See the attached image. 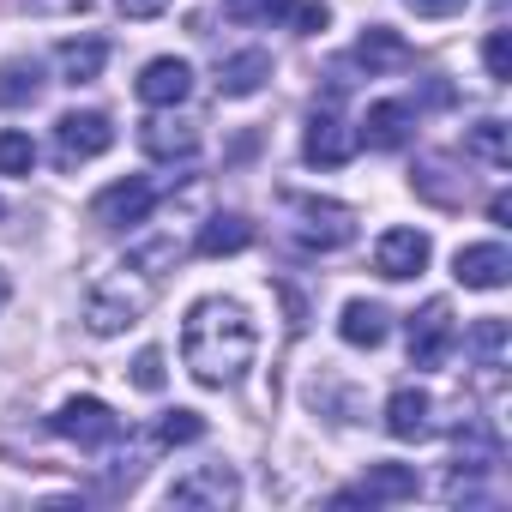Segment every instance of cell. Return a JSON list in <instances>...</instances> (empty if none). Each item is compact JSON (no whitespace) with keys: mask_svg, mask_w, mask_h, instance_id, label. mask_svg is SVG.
Segmentation results:
<instances>
[{"mask_svg":"<svg viewBox=\"0 0 512 512\" xmlns=\"http://www.w3.org/2000/svg\"><path fill=\"white\" fill-rule=\"evenodd\" d=\"M109 145H115V121L103 109H67L55 121V163L61 169H79V163L103 157Z\"/></svg>","mask_w":512,"mask_h":512,"instance_id":"4","label":"cell"},{"mask_svg":"<svg viewBox=\"0 0 512 512\" xmlns=\"http://www.w3.org/2000/svg\"><path fill=\"white\" fill-rule=\"evenodd\" d=\"M199 434H205L199 410H163V422H157V446H193Z\"/></svg>","mask_w":512,"mask_h":512,"instance_id":"29","label":"cell"},{"mask_svg":"<svg viewBox=\"0 0 512 512\" xmlns=\"http://www.w3.org/2000/svg\"><path fill=\"white\" fill-rule=\"evenodd\" d=\"M464 151L482 157L488 169H506V163H512V133H506V121H500V115H482L476 127H464Z\"/></svg>","mask_w":512,"mask_h":512,"instance_id":"23","label":"cell"},{"mask_svg":"<svg viewBox=\"0 0 512 512\" xmlns=\"http://www.w3.org/2000/svg\"><path fill=\"white\" fill-rule=\"evenodd\" d=\"M410 133H416V103L386 97V103H368V115H362V127H356V145L398 151V145H410Z\"/></svg>","mask_w":512,"mask_h":512,"instance_id":"14","label":"cell"},{"mask_svg":"<svg viewBox=\"0 0 512 512\" xmlns=\"http://www.w3.org/2000/svg\"><path fill=\"white\" fill-rule=\"evenodd\" d=\"M241 247H253V223L241 211H217V217L199 223L193 253H205V260H223V253H241Z\"/></svg>","mask_w":512,"mask_h":512,"instance_id":"21","label":"cell"},{"mask_svg":"<svg viewBox=\"0 0 512 512\" xmlns=\"http://www.w3.org/2000/svg\"><path fill=\"white\" fill-rule=\"evenodd\" d=\"M43 97V67L37 61H7L0 67V109H31Z\"/></svg>","mask_w":512,"mask_h":512,"instance_id":"25","label":"cell"},{"mask_svg":"<svg viewBox=\"0 0 512 512\" xmlns=\"http://www.w3.org/2000/svg\"><path fill=\"white\" fill-rule=\"evenodd\" d=\"M488 217H494V223H506V217H512V199H506V193H494V199H488Z\"/></svg>","mask_w":512,"mask_h":512,"instance_id":"36","label":"cell"},{"mask_svg":"<svg viewBox=\"0 0 512 512\" xmlns=\"http://www.w3.org/2000/svg\"><path fill=\"white\" fill-rule=\"evenodd\" d=\"M404 7H410L416 19H446V13H464L470 0H404Z\"/></svg>","mask_w":512,"mask_h":512,"instance_id":"35","label":"cell"},{"mask_svg":"<svg viewBox=\"0 0 512 512\" xmlns=\"http://www.w3.org/2000/svg\"><path fill=\"white\" fill-rule=\"evenodd\" d=\"M163 380H169L163 350H139V356H133V386H139V392H163Z\"/></svg>","mask_w":512,"mask_h":512,"instance_id":"31","label":"cell"},{"mask_svg":"<svg viewBox=\"0 0 512 512\" xmlns=\"http://www.w3.org/2000/svg\"><path fill=\"white\" fill-rule=\"evenodd\" d=\"M302 157H308L314 169H344V163L356 157V127H344V115H338V91L314 109L308 139H302Z\"/></svg>","mask_w":512,"mask_h":512,"instance_id":"7","label":"cell"},{"mask_svg":"<svg viewBox=\"0 0 512 512\" xmlns=\"http://www.w3.org/2000/svg\"><path fill=\"white\" fill-rule=\"evenodd\" d=\"M25 7H31L37 19H73V13L91 7V0H25Z\"/></svg>","mask_w":512,"mask_h":512,"instance_id":"33","label":"cell"},{"mask_svg":"<svg viewBox=\"0 0 512 512\" xmlns=\"http://www.w3.org/2000/svg\"><path fill=\"white\" fill-rule=\"evenodd\" d=\"M253 350H260V332H253L247 308L241 302H223V296H205L187 308V326H181V362L199 386H235L247 368H253Z\"/></svg>","mask_w":512,"mask_h":512,"instance_id":"1","label":"cell"},{"mask_svg":"<svg viewBox=\"0 0 512 512\" xmlns=\"http://www.w3.org/2000/svg\"><path fill=\"white\" fill-rule=\"evenodd\" d=\"M428 260H434V241H428L422 229H410V223H398V229H386V235L374 241V272H380V278H392V284L422 278V272H428Z\"/></svg>","mask_w":512,"mask_h":512,"instance_id":"9","label":"cell"},{"mask_svg":"<svg viewBox=\"0 0 512 512\" xmlns=\"http://www.w3.org/2000/svg\"><path fill=\"white\" fill-rule=\"evenodd\" d=\"M452 278H458L464 290H506V278H512L506 241H470V247H458Z\"/></svg>","mask_w":512,"mask_h":512,"instance_id":"13","label":"cell"},{"mask_svg":"<svg viewBox=\"0 0 512 512\" xmlns=\"http://www.w3.org/2000/svg\"><path fill=\"white\" fill-rule=\"evenodd\" d=\"M37 169V145H31V133H19V127H0V175H31Z\"/></svg>","mask_w":512,"mask_h":512,"instance_id":"27","label":"cell"},{"mask_svg":"<svg viewBox=\"0 0 512 512\" xmlns=\"http://www.w3.org/2000/svg\"><path fill=\"white\" fill-rule=\"evenodd\" d=\"M506 350H512V332H506L500 314H482V320L464 332V356H470V368H482V374H500V368H506Z\"/></svg>","mask_w":512,"mask_h":512,"instance_id":"20","label":"cell"},{"mask_svg":"<svg viewBox=\"0 0 512 512\" xmlns=\"http://www.w3.org/2000/svg\"><path fill=\"white\" fill-rule=\"evenodd\" d=\"M266 79H272L266 49H241V55L217 61V97H253V91H266Z\"/></svg>","mask_w":512,"mask_h":512,"instance_id":"18","label":"cell"},{"mask_svg":"<svg viewBox=\"0 0 512 512\" xmlns=\"http://www.w3.org/2000/svg\"><path fill=\"white\" fill-rule=\"evenodd\" d=\"M290 19H296L302 31H326L332 7H326V0H290Z\"/></svg>","mask_w":512,"mask_h":512,"instance_id":"32","label":"cell"},{"mask_svg":"<svg viewBox=\"0 0 512 512\" xmlns=\"http://www.w3.org/2000/svg\"><path fill=\"white\" fill-rule=\"evenodd\" d=\"M482 67H488L494 85L512 79V37H506V31H488V43H482Z\"/></svg>","mask_w":512,"mask_h":512,"instance_id":"30","label":"cell"},{"mask_svg":"<svg viewBox=\"0 0 512 512\" xmlns=\"http://www.w3.org/2000/svg\"><path fill=\"white\" fill-rule=\"evenodd\" d=\"M139 151L145 157H157V163H187L193 151H199V127L193 121H175V115H151L145 127H139Z\"/></svg>","mask_w":512,"mask_h":512,"instance_id":"17","label":"cell"},{"mask_svg":"<svg viewBox=\"0 0 512 512\" xmlns=\"http://www.w3.org/2000/svg\"><path fill=\"white\" fill-rule=\"evenodd\" d=\"M223 19L229 25H272V19H290V0H223Z\"/></svg>","mask_w":512,"mask_h":512,"instance_id":"28","label":"cell"},{"mask_svg":"<svg viewBox=\"0 0 512 512\" xmlns=\"http://www.w3.org/2000/svg\"><path fill=\"white\" fill-rule=\"evenodd\" d=\"M458 344V320H452V302H428L422 314H410V368H440Z\"/></svg>","mask_w":512,"mask_h":512,"instance_id":"10","label":"cell"},{"mask_svg":"<svg viewBox=\"0 0 512 512\" xmlns=\"http://www.w3.org/2000/svg\"><path fill=\"white\" fill-rule=\"evenodd\" d=\"M49 428H55L61 440H73L79 452H103V446L121 440V416H115L103 398H67V404L49 416Z\"/></svg>","mask_w":512,"mask_h":512,"instance_id":"5","label":"cell"},{"mask_svg":"<svg viewBox=\"0 0 512 512\" xmlns=\"http://www.w3.org/2000/svg\"><path fill=\"white\" fill-rule=\"evenodd\" d=\"M0 217H7V205H0Z\"/></svg>","mask_w":512,"mask_h":512,"instance_id":"38","label":"cell"},{"mask_svg":"<svg viewBox=\"0 0 512 512\" xmlns=\"http://www.w3.org/2000/svg\"><path fill=\"white\" fill-rule=\"evenodd\" d=\"M416 494H422L416 464H368L350 488L332 494V506H398V500H416Z\"/></svg>","mask_w":512,"mask_h":512,"instance_id":"6","label":"cell"},{"mask_svg":"<svg viewBox=\"0 0 512 512\" xmlns=\"http://www.w3.org/2000/svg\"><path fill=\"white\" fill-rule=\"evenodd\" d=\"M284 199H290L296 217H302L296 241H302L308 253H338V247L356 241V211H350V205H338V199H314V193H284Z\"/></svg>","mask_w":512,"mask_h":512,"instance_id":"3","label":"cell"},{"mask_svg":"<svg viewBox=\"0 0 512 512\" xmlns=\"http://www.w3.org/2000/svg\"><path fill=\"white\" fill-rule=\"evenodd\" d=\"M133 91H139L145 109H181L187 91H193V67L181 55H157V61H145V73L133 79Z\"/></svg>","mask_w":512,"mask_h":512,"instance_id":"12","label":"cell"},{"mask_svg":"<svg viewBox=\"0 0 512 512\" xmlns=\"http://www.w3.org/2000/svg\"><path fill=\"white\" fill-rule=\"evenodd\" d=\"M386 434L392 440H434V398L422 386H398L386 398Z\"/></svg>","mask_w":512,"mask_h":512,"instance_id":"15","label":"cell"},{"mask_svg":"<svg viewBox=\"0 0 512 512\" xmlns=\"http://www.w3.org/2000/svg\"><path fill=\"white\" fill-rule=\"evenodd\" d=\"M151 211H157V187H151L145 175L109 181V187L91 199V223H103V229H133V223H145Z\"/></svg>","mask_w":512,"mask_h":512,"instance_id":"8","label":"cell"},{"mask_svg":"<svg viewBox=\"0 0 512 512\" xmlns=\"http://www.w3.org/2000/svg\"><path fill=\"white\" fill-rule=\"evenodd\" d=\"M55 61H61V79H67V85H91V79L109 67V43H103V37H73V43L55 49Z\"/></svg>","mask_w":512,"mask_h":512,"instance_id":"22","label":"cell"},{"mask_svg":"<svg viewBox=\"0 0 512 512\" xmlns=\"http://www.w3.org/2000/svg\"><path fill=\"white\" fill-rule=\"evenodd\" d=\"M7 302H13V278H7V272H0V308H7Z\"/></svg>","mask_w":512,"mask_h":512,"instance_id":"37","label":"cell"},{"mask_svg":"<svg viewBox=\"0 0 512 512\" xmlns=\"http://www.w3.org/2000/svg\"><path fill=\"white\" fill-rule=\"evenodd\" d=\"M145 308H151V290H145V284H133L127 272H115V278L91 284V296H85V326H91L97 338H115V332L139 326V320H145Z\"/></svg>","mask_w":512,"mask_h":512,"instance_id":"2","label":"cell"},{"mask_svg":"<svg viewBox=\"0 0 512 512\" xmlns=\"http://www.w3.org/2000/svg\"><path fill=\"white\" fill-rule=\"evenodd\" d=\"M163 500H169V506H211V512H223V506H235V500H241V482H235V470H229V464H199V470L175 476Z\"/></svg>","mask_w":512,"mask_h":512,"instance_id":"11","label":"cell"},{"mask_svg":"<svg viewBox=\"0 0 512 512\" xmlns=\"http://www.w3.org/2000/svg\"><path fill=\"white\" fill-rule=\"evenodd\" d=\"M356 61L368 67V79H380V73H404V67H416V49H410L392 25H368V31L356 37Z\"/></svg>","mask_w":512,"mask_h":512,"instance_id":"16","label":"cell"},{"mask_svg":"<svg viewBox=\"0 0 512 512\" xmlns=\"http://www.w3.org/2000/svg\"><path fill=\"white\" fill-rule=\"evenodd\" d=\"M338 338L356 344V350H380L386 344V308L380 302H350L344 320H338Z\"/></svg>","mask_w":512,"mask_h":512,"instance_id":"24","label":"cell"},{"mask_svg":"<svg viewBox=\"0 0 512 512\" xmlns=\"http://www.w3.org/2000/svg\"><path fill=\"white\" fill-rule=\"evenodd\" d=\"M115 13H121V19H133V25H145V19L169 13V0H115Z\"/></svg>","mask_w":512,"mask_h":512,"instance_id":"34","label":"cell"},{"mask_svg":"<svg viewBox=\"0 0 512 512\" xmlns=\"http://www.w3.org/2000/svg\"><path fill=\"white\" fill-rule=\"evenodd\" d=\"M452 446H458V470H464V476H488V470H500V434H494L482 416H464L458 434H452Z\"/></svg>","mask_w":512,"mask_h":512,"instance_id":"19","label":"cell"},{"mask_svg":"<svg viewBox=\"0 0 512 512\" xmlns=\"http://www.w3.org/2000/svg\"><path fill=\"white\" fill-rule=\"evenodd\" d=\"M175 260H181V241H175V235L139 241V247L127 253V266H133V272H145V278H163V272H175Z\"/></svg>","mask_w":512,"mask_h":512,"instance_id":"26","label":"cell"}]
</instances>
